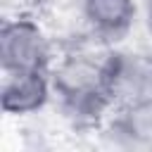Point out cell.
I'll list each match as a JSON object with an SVG mask.
<instances>
[{
  "label": "cell",
  "mask_w": 152,
  "mask_h": 152,
  "mask_svg": "<svg viewBox=\"0 0 152 152\" xmlns=\"http://www.w3.org/2000/svg\"><path fill=\"white\" fill-rule=\"evenodd\" d=\"M109 90L114 109L152 100V52L114 48L109 62Z\"/></svg>",
  "instance_id": "3957f363"
},
{
  "label": "cell",
  "mask_w": 152,
  "mask_h": 152,
  "mask_svg": "<svg viewBox=\"0 0 152 152\" xmlns=\"http://www.w3.org/2000/svg\"><path fill=\"white\" fill-rule=\"evenodd\" d=\"M114 45L95 36L57 55L50 81L52 95L74 126H100L114 112L109 62Z\"/></svg>",
  "instance_id": "6da1fadb"
},
{
  "label": "cell",
  "mask_w": 152,
  "mask_h": 152,
  "mask_svg": "<svg viewBox=\"0 0 152 152\" xmlns=\"http://www.w3.org/2000/svg\"><path fill=\"white\" fill-rule=\"evenodd\" d=\"M140 14H142L147 31L152 33V0H140Z\"/></svg>",
  "instance_id": "52a82bcc"
},
{
  "label": "cell",
  "mask_w": 152,
  "mask_h": 152,
  "mask_svg": "<svg viewBox=\"0 0 152 152\" xmlns=\"http://www.w3.org/2000/svg\"><path fill=\"white\" fill-rule=\"evenodd\" d=\"M104 135L119 150L152 152V100L114 109L104 124Z\"/></svg>",
  "instance_id": "8992f818"
},
{
  "label": "cell",
  "mask_w": 152,
  "mask_h": 152,
  "mask_svg": "<svg viewBox=\"0 0 152 152\" xmlns=\"http://www.w3.org/2000/svg\"><path fill=\"white\" fill-rule=\"evenodd\" d=\"M55 45L38 19L17 14L0 26V71H50L55 64Z\"/></svg>",
  "instance_id": "7a4b0ae2"
},
{
  "label": "cell",
  "mask_w": 152,
  "mask_h": 152,
  "mask_svg": "<svg viewBox=\"0 0 152 152\" xmlns=\"http://www.w3.org/2000/svg\"><path fill=\"white\" fill-rule=\"evenodd\" d=\"M50 71H17L0 78V104L7 116H31L52 100Z\"/></svg>",
  "instance_id": "277c9868"
},
{
  "label": "cell",
  "mask_w": 152,
  "mask_h": 152,
  "mask_svg": "<svg viewBox=\"0 0 152 152\" xmlns=\"http://www.w3.org/2000/svg\"><path fill=\"white\" fill-rule=\"evenodd\" d=\"M138 14L140 0H81V17L88 33L112 45L131 33Z\"/></svg>",
  "instance_id": "5b68a950"
}]
</instances>
